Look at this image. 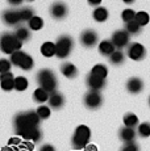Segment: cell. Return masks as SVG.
<instances>
[{"instance_id":"cell-1","label":"cell","mask_w":150,"mask_h":151,"mask_svg":"<svg viewBox=\"0 0 150 151\" xmlns=\"http://www.w3.org/2000/svg\"><path fill=\"white\" fill-rule=\"evenodd\" d=\"M40 117L37 116L36 110H29V112L19 113L15 117V126L17 132H22V130L32 129V127H37L40 124Z\"/></svg>"},{"instance_id":"cell-2","label":"cell","mask_w":150,"mask_h":151,"mask_svg":"<svg viewBox=\"0 0 150 151\" xmlns=\"http://www.w3.org/2000/svg\"><path fill=\"white\" fill-rule=\"evenodd\" d=\"M37 82L40 84V88L45 89L48 93L56 92L57 88V78L54 72L49 68H42L37 74Z\"/></svg>"},{"instance_id":"cell-3","label":"cell","mask_w":150,"mask_h":151,"mask_svg":"<svg viewBox=\"0 0 150 151\" xmlns=\"http://www.w3.org/2000/svg\"><path fill=\"white\" fill-rule=\"evenodd\" d=\"M91 139V130L86 125H79L75 129L74 135H73V146L74 149H86L88 146Z\"/></svg>"},{"instance_id":"cell-4","label":"cell","mask_w":150,"mask_h":151,"mask_svg":"<svg viewBox=\"0 0 150 151\" xmlns=\"http://www.w3.org/2000/svg\"><path fill=\"white\" fill-rule=\"evenodd\" d=\"M22 43L16 38L15 34L12 33H4L0 37V49L5 54H13L15 51L21 50Z\"/></svg>"},{"instance_id":"cell-5","label":"cell","mask_w":150,"mask_h":151,"mask_svg":"<svg viewBox=\"0 0 150 151\" xmlns=\"http://www.w3.org/2000/svg\"><path fill=\"white\" fill-rule=\"evenodd\" d=\"M74 41L70 36H61L56 42V55L61 59H65L70 55L71 50H73Z\"/></svg>"},{"instance_id":"cell-6","label":"cell","mask_w":150,"mask_h":151,"mask_svg":"<svg viewBox=\"0 0 150 151\" xmlns=\"http://www.w3.org/2000/svg\"><path fill=\"white\" fill-rule=\"evenodd\" d=\"M103 97L99 91H88L84 96V105L88 109H96L102 105Z\"/></svg>"},{"instance_id":"cell-7","label":"cell","mask_w":150,"mask_h":151,"mask_svg":"<svg viewBox=\"0 0 150 151\" xmlns=\"http://www.w3.org/2000/svg\"><path fill=\"white\" fill-rule=\"evenodd\" d=\"M111 42L113 43V46L117 49H123L125 47L126 45L129 43V34L126 33L125 30H116L113 34H112V38H111Z\"/></svg>"},{"instance_id":"cell-8","label":"cell","mask_w":150,"mask_h":151,"mask_svg":"<svg viewBox=\"0 0 150 151\" xmlns=\"http://www.w3.org/2000/svg\"><path fill=\"white\" fill-rule=\"evenodd\" d=\"M97 41H99V36H97V33L95 30L87 29V30H84L80 34V42L86 47H92V46L96 45Z\"/></svg>"},{"instance_id":"cell-9","label":"cell","mask_w":150,"mask_h":151,"mask_svg":"<svg viewBox=\"0 0 150 151\" xmlns=\"http://www.w3.org/2000/svg\"><path fill=\"white\" fill-rule=\"evenodd\" d=\"M145 54H146V50H145V47H144V45H141V43H138V42H134V43H132V45H129L128 57L131 58V59L141 60V59H144Z\"/></svg>"},{"instance_id":"cell-10","label":"cell","mask_w":150,"mask_h":151,"mask_svg":"<svg viewBox=\"0 0 150 151\" xmlns=\"http://www.w3.org/2000/svg\"><path fill=\"white\" fill-rule=\"evenodd\" d=\"M50 14H51V17H54V19H57V20L63 19V17H66V14H67V5L61 1L54 3L50 7Z\"/></svg>"},{"instance_id":"cell-11","label":"cell","mask_w":150,"mask_h":151,"mask_svg":"<svg viewBox=\"0 0 150 151\" xmlns=\"http://www.w3.org/2000/svg\"><path fill=\"white\" fill-rule=\"evenodd\" d=\"M0 87L3 91H12L15 89V76L11 72L0 75Z\"/></svg>"},{"instance_id":"cell-12","label":"cell","mask_w":150,"mask_h":151,"mask_svg":"<svg viewBox=\"0 0 150 151\" xmlns=\"http://www.w3.org/2000/svg\"><path fill=\"white\" fill-rule=\"evenodd\" d=\"M17 134L32 142H38L41 139V132H40L38 127H32V129L22 130V132H17Z\"/></svg>"},{"instance_id":"cell-13","label":"cell","mask_w":150,"mask_h":151,"mask_svg":"<svg viewBox=\"0 0 150 151\" xmlns=\"http://www.w3.org/2000/svg\"><path fill=\"white\" fill-rule=\"evenodd\" d=\"M142 88H144V83L140 78H131L128 80V83H126V89L133 95L140 93L142 91Z\"/></svg>"},{"instance_id":"cell-14","label":"cell","mask_w":150,"mask_h":151,"mask_svg":"<svg viewBox=\"0 0 150 151\" xmlns=\"http://www.w3.org/2000/svg\"><path fill=\"white\" fill-rule=\"evenodd\" d=\"M3 20L7 25H17L21 20H20V14L19 11H5L3 13Z\"/></svg>"},{"instance_id":"cell-15","label":"cell","mask_w":150,"mask_h":151,"mask_svg":"<svg viewBox=\"0 0 150 151\" xmlns=\"http://www.w3.org/2000/svg\"><path fill=\"white\" fill-rule=\"evenodd\" d=\"M97 49H99L100 54L109 55V57H111V55L115 53V50H116V47H115L113 43L111 42V40H103L102 42H99V46H97Z\"/></svg>"},{"instance_id":"cell-16","label":"cell","mask_w":150,"mask_h":151,"mask_svg":"<svg viewBox=\"0 0 150 151\" xmlns=\"http://www.w3.org/2000/svg\"><path fill=\"white\" fill-rule=\"evenodd\" d=\"M61 72H62L63 76L69 78V79H73V78H75L78 75V68L75 67L73 63L66 62L61 66Z\"/></svg>"},{"instance_id":"cell-17","label":"cell","mask_w":150,"mask_h":151,"mask_svg":"<svg viewBox=\"0 0 150 151\" xmlns=\"http://www.w3.org/2000/svg\"><path fill=\"white\" fill-rule=\"evenodd\" d=\"M120 138H121V141H124L125 143L133 142L134 138H136V130L133 129V127L124 126L123 129L120 130Z\"/></svg>"},{"instance_id":"cell-18","label":"cell","mask_w":150,"mask_h":151,"mask_svg":"<svg viewBox=\"0 0 150 151\" xmlns=\"http://www.w3.org/2000/svg\"><path fill=\"white\" fill-rule=\"evenodd\" d=\"M87 84H88V87L91 88V91H100V89L104 87V80L99 79V78L94 76V75H91V74H88Z\"/></svg>"},{"instance_id":"cell-19","label":"cell","mask_w":150,"mask_h":151,"mask_svg":"<svg viewBox=\"0 0 150 151\" xmlns=\"http://www.w3.org/2000/svg\"><path fill=\"white\" fill-rule=\"evenodd\" d=\"M63 103H65V99H63V96L61 93H58V92L50 93V96H49V104H50V106L53 109H59L63 105Z\"/></svg>"},{"instance_id":"cell-20","label":"cell","mask_w":150,"mask_h":151,"mask_svg":"<svg viewBox=\"0 0 150 151\" xmlns=\"http://www.w3.org/2000/svg\"><path fill=\"white\" fill-rule=\"evenodd\" d=\"M41 54L46 58H50L56 55V43L51 41H46L41 45Z\"/></svg>"},{"instance_id":"cell-21","label":"cell","mask_w":150,"mask_h":151,"mask_svg":"<svg viewBox=\"0 0 150 151\" xmlns=\"http://www.w3.org/2000/svg\"><path fill=\"white\" fill-rule=\"evenodd\" d=\"M109 13L108 9L104 7H99V8H95V11L92 12V17L96 20L97 22H104L107 19H108Z\"/></svg>"},{"instance_id":"cell-22","label":"cell","mask_w":150,"mask_h":151,"mask_svg":"<svg viewBox=\"0 0 150 151\" xmlns=\"http://www.w3.org/2000/svg\"><path fill=\"white\" fill-rule=\"evenodd\" d=\"M90 74L94 75V76H96V78H99V79L105 80L107 75H108V68H107L104 65H96L92 67Z\"/></svg>"},{"instance_id":"cell-23","label":"cell","mask_w":150,"mask_h":151,"mask_svg":"<svg viewBox=\"0 0 150 151\" xmlns=\"http://www.w3.org/2000/svg\"><path fill=\"white\" fill-rule=\"evenodd\" d=\"M134 21L137 22L138 25H140L141 28L142 27H146V25L150 22V16L148 12H145V11H140V12L136 13V17H134Z\"/></svg>"},{"instance_id":"cell-24","label":"cell","mask_w":150,"mask_h":151,"mask_svg":"<svg viewBox=\"0 0 150 151\" xmlns=\"http://www.w3.org/2000/svg\"><path fill=\"white\" fill-rule=\"evenodd\" d=\"M49 96H50V93H48V92L42 88H37L36 91L33 92L34 101H37V103H40V104H44L46 101H49Z\"/></svg>"},{"instance_id":"cell-25","label":"cell","mask_w":150,"mask_h":151,"mask_svg":"<svg viewBox=\"0 0 150 151\" xmlns=\"http://www.w3.org/2000/svg\"><path fill=\"white\" fill-rule=\"evenodd\" d=\"M28 25H29L30 30H33V32L41 30V29L44 28V20L40 16H33L29 21H28Z\"/></svg>"},{"instance_id":"cell-26","label":"cell","mask_w":150,"mask_h":151,"mask_svg":"<svg viewBox=\"0 0 150 151\" xmlns=\"http://www.w3.org/2000/svg\"><path fill=\"white\" fill-rule=\"evenodd\" d=\"M33 66H34L33 58H32L29 54H25L24 58L21 59V62H20L19 67L21 68V70H24V71H29V70L33 68Z\"/></svg>"},{"instance_id":"cell-27","label":"cell","mask_w":150,"mask_h":151,"mask_svg":"<svg viewBox=\"0 0 150 151\" xmlns=\"http://www.w3.org/2000/svg\"><path fill=\"white\" fill-rule=\"evenodd\" d=\"M123 122L126 127H133L134 129L136 125H138V117L134 113H126L123 118Z\"/></svg>"},{"instance_id":"cell-28","label":"cell","mask_w":150,"mask_h":151,"mask_svg":"<svg viewBox=\"0 0 150 151\" xmlns=\"http://www.w3.org/2000/svg\"><path fill=\"white\" fill-rule=\"evenodd\" d=\"M28 86H29V82H28V79L25 76L15 78V89L16 91H19V92L25 91V89L28 88Z\"/></svg>"},{"instance_id":"cell-29","label":"cell","mask_w":150,"mask_h":151,"mask_svg":"<svg viewBox=\"0 0 150 151\" xmlns=\"http://www.w3.org/2000/svg\"><path fill=\"white\" fill-rule=\"evenodd\" d=\"M15 36H16V38L19 40L20 42L24 43L25 41H28V40L30 38V32L28 30L27 28L22 27V28H19V29H17L16 33H15Z\"/></svg>"},{"instance_id":"cell-30","label":"cell","mask_w":150,"mask_h":151,"mask_svg":"<svg viewBox=\"0 0 150 151\" xmlns=\"http://www.w3.org/2000/svg\"><path fill=\"white\" fill-rule=\"evenodd\" d=\"M36 113H37V116L40 117V120H46V118L50 117L51 109L49 108V106H46V105H40L38 108H37Z\"/></svg>"},{"instance_id":"cell-31","label":"cell","mask_w":150,"mask_h":151,"mask_svg":"<svg viewBox=\"0 0 150 151\" xmlns=\"http://www.w3.org/2000/svg\"><path fill=\"white\" fill-rule=\"evenodd\" d=\"M125 32L128 34H137L141 32V27L134 21H131V22H126L125 24Z\"/></svg>"},{"instance_id":"cell-32","label":"cell","mask_w":150,"mask_h":151,"mask_svg":"<svg viewBox=\"0 0 150 151\" xmlns=\"http://www.w3.org/2000/svg\"><path fill=\"white\" fill-rule=\"evenodd\" d=\"M109 59H111V62L113 65H121L124 62V59H125V55L121 50H115V53L109 57Z\"/></svg>"},{"instance_id":"cell-33","label":"cell","mask_w":150,"mask_h":151,"mask_svg":"<svg viewBox=\"0 0 150 151\" xmlns=\"http://www.w3.org/2000/svg\"><path fill=\"white\" fill-rule=\"evenodd\" d=\"M19 14L21 21H29L32 17L34 16V12L32 8H22V9L19 11Z\"/></svg>"},{"instance_id":"cell-34","label":"cell","mask_w":150,"mask_h":151,"mask_svg":"<svg viewBox=\"0 0 150 151\" xmlns=\"http://www.w3.org/2000/svg\"><path fill=\"white\" fill-rule=\"evenodd\" d=\"M27 54V53H24L22 50H19V51H15L13 54H11V63H12L13 66H17L19 67V65H20V62H21V59L24 58V55Z\"/></svg>"},{"instance_id":"cell-35","label":"cell","mask_w":150,"mask_h":151,"mask_svg":"<svg viewBox=\"0 0 150 151\" xmlns=\"http://www.w3.org/2000/svg\"><path fill=\"white\" fill-rule=\"evenodd\" d=\"M138 134L141 137H150V122H142L138 125Z\"/></svg>"},{"instance_id":"cell-36","label":"cell","mask_w":150,"mask_h":151,"mask_svg":"<svg viewBox=\"0 0 150 151\" xmlns=\"http://www.w3.org/2000/svg\"><path fill=\"white\" fill-rule=\"evenodd\" d=\"M134 17H136V12H134L133 9H131V8H128V9H124L123 13H121V19H123V21H125V24H126V22L133 21Z\"/></svg>"},{"instance_id":"cell-37","label":"cell","mask_w":150,"mask_h":151,"mask_svg":"<svg viewBox=\"0 0 150 151\" xmlns=\"http://www.w3.org/2000/svg\"><path fill=\"white\" fill-rule=\"evenodd\" d=\"M11 66H12V63L9 59H0V75L9 72Z\"/></svg>"},{"instance_id":"cell-38","label":"cell","mask_w":150,"mask_h":151,"mask_svg":"<svg viewBox=\"0 0 150 151\" xmlns=\"http://www.w3.org/2000/svg\"><path fill=\"white\" fill-rule=\"evenodd\" d=\"M121 151H140V149H138L137 143H134V142H129V143H125V146L121 149Z\"/></svg>"},{"instance_id":"cell-39","label":"cell","mask_w":150,"mask_h":151,"mask_svg":"<svg viewBox=\"0 0 150 151\" xmlns=\"http://www.w3.org/2000/svg\"><path fill=\"white\" fill-rule=\"evenodd\" d=\"M40 151H56V149H54V146H51V145H44Z\"/></svg>"},{"instance_id":"cell-40","label":"cell","mask_w":150,"mask_h":151,"mask_svg":"<svg viewBox=\"0 0 150 151\" xmlns=\"http://www.w3.org/2000/svg\"><path fill=\"white\" fill-rule=\"evenodd\" d=\"M84 151H97V147L95 145H88V146H86Z\"/></svg>"},{"instance_id":"cell-41","label":"cell","mask_w":150,"mask_h":151,"mask_svg":"<svg viewBox=\"0 0 150 151\" xmlns=\"http://www.w3.org/2000/svg\"><path fill=\"white\" fill-rule=\"evenodd\" d=\"M100 0H90V1H88V4H91V5H100Z\"/></svg>"},{"instance_id":"cell-42","label":"cell","mask_w":150,"mask_h":151,"mask_svg":"<svg viewBox=\"0 0 150 151\" xmlns=\"http://www.w3.org/2000/svg\"><path fill=\"white\" fill-rule=\"evenodd\" d=\"M11 4H20V3H21V1H20V0H15V1H12V0H11Z\"/></svg>"},{"instance_id":"cell-43","label":"cell","mask_w":150,"mask_h":151,"mask_svg":"<svg viewBox=\"0 0 150 151\" xmlns=\"http://www.w3.org/2000/svg\"><path fill=\"white\" fill-rule=\"evenodd\" d=\"M149 105H150V97H149Z\"/></svg>"}]
</instances>
